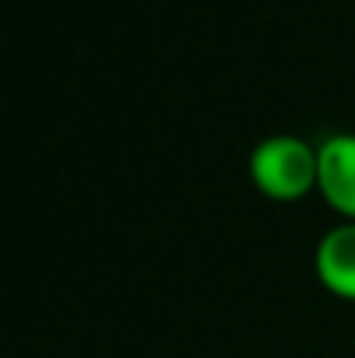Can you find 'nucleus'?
<instances>
[{
    "label": "nucleus",
    "instance_id": "2",
    "mask_svg": "<svg viewBox=\"0 0 355 358\" xmlns=\"http://www.w3.org/2000/svg\"><path fill=\"white\" fill-rule=\"evenodd\" d=\"M317 192L355 223V132H335L317 146Z\"/></svg>",
    "mask_w": 355,
    "mask_h": 358
},
{
    "label": "nucleus",
    "instance_id": "1",
    "mask_svg": "<svg viewBox=\"0 0 355 358\" xmlns=\"http://www.w3.org/2000/svg\"><path fill=\"white\" fill-rule=\"evenodd\" d=\"M247 171L261 195L275 202H296L310 188H317V146L289 132L265 136L251 150Z\"/></svg>",
    "mask_w": 355,
    "mask_h": 358
},
{
    "label": "nucleus",
    "instance_id": "3",
    "mask_svg": "<svg viewBox=\"0 0 355 358\" xmlns=\"http://www.w3.org/2000/svg\"><path fill=\"white\" fill-rule=\"evenodd\" d=\"M317 264V278L328 292L342 296V299H355V223H338L331 227L314 254Z\"/></svg>",
    "mask_w": 355,
    "mask_h": 358
}]
</instances>
